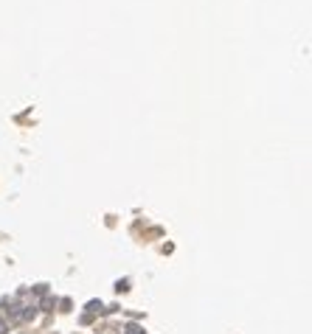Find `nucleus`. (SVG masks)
<instances>
[{
  "label": "nucleus",
  "instance_id": "1",
  "mask_svg": "<svg viewBox=\"0 0 312 334\" xmlns=\"http://www.w3.org/2000/svg\"><path fill=\"white\" fill-rule=\"evenodd\" d=\"M124 334H146V331H143V326H138V323H129Z\"/></svg>",
  "mask_w": 312,
  "mask_h": 334
},
{
  "label": "nucleus",
  "instance_id": "2",
  "mask_svg": "<svg viewBox=\"0 0 312 334\" xmlns=\"http://www.w3.org/2000/svg\"><path fill=\"white\" fill-rule=\"evenodd\" d=\"M0 334H9V323L3 320V314H0Z\"/></svg>",
  "mask_w": 312,
  "mask_h": 334
}]
</instances>
